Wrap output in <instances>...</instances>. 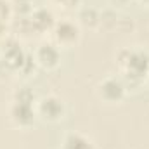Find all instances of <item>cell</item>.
<instances>
[{"label":"cell","mask_w":149,"mask_h":149,"mask_svg":"<svg viewBox=\"0 0 149 149\" xmlns=\"http://www.w3.org/2000/svg\"><path fill=\"white\" fill-rule=\"evenodd\" d=\"M137 2H139L142 7H149V0H137Z\"/></svg>","instance_id":"16"},{"label":"cell","mask_w":149,"mask_h":149,"mask_svg":"<svg viewBox=\"0 0 149 149\" xmlns=\"http://www.w3.org/2000/svg\"><path fill=\"white\" fill-rule=\"evenodd\" d=\"M76 23L88 30H99L101 26V10L95 7H80L78 9V19Z\"/></svg>","instance_id":"9"},{"label":"cell","mask_w":149,"mask_h":149,"mask_svg":"<svg viewBox=\"0 0 149 149\" xmlns=\"http://www.w3.org/2000/svg\"><path fill=\"white\" fill-rule=\"evenodd\" d=\"M9 120L14 127L17 128H31L37 121V113H35V104H26V102H16L12 101L9 106Z\"/></svg>","instance_id":"6"},{"label":"cell","mask_w":149,"mask_h":149,"mask_svg":"<svg viewBox=\"0 0 149 149\" xmlns=\"http://www.w3.org/2000/svg\"><path fill=\"white\" fill-rule=\"evenodd\" d=\"M35 113H37V118L40 121L49 123V125H57L68 116V106L59 95L45 94L37 99Z\"/></svg>","instance_id":"2"},{"label":"cell","mask_w":149,"mask_h":149,"mask_svg":"<svg viewBox=\"0 0 149 149\" xmlns=\"http://www.w3.org/2000/svg\"><path fill=\"white\" fill-rule=\"evenodd\" d=\"M116 64L120 76L127 83L128 90L141 87L149 80V52L139 47H125L116 54Z\"/></svg>","instance_id":"1"},{"label":"cell","mask_w":149,"mask_h":149,"mask_svg":"<svg viewBox=\"0 0 149 149\" xmlns=\"http://www.w3.org/2000/svg\"><path fill=\"white\" fill-rule=\"evenodd\" d=\"M10 2H12V9H14L16 17H30L31 12L35 10L33 0H10Z\"/></svg>","instance_id":"11"},{"label":"cell","mask_w":149,"mask_h":149,"mask_svg":"<svg viewBox=\"0 0 149 149\" xmlns=\"http://www.w3.org/2000/svg\"><path fill=\"white\" fill-rule=\"evenodd\" d=\"M148 81H149V80H148Z\"/></svg>","instance_id":"17"},{"label":"cell","mask_w":149,"mask_h":149,"mask_svg":"<svg viewBox=\"0 0 149 149\" xmlns=\"http://www.w3.org/2000/svg\"><path fill=\"white\" fill-rule=\"evenodd\" d=\"M37 94L33 92V88H30V87H19V88H16L14 92H12V101H16V102H26V104H35L37 102Z\"/></svg>","instance_id":"12"},{"label":"cell","mask_w":149,"mask_h":149,"mask_svg":"<svg viewBox=\"0 0 149 149\" xmlns=\"http://www.w3.org/2000/svg\"><path fill=\"white\" fill-rule=\"evenodd\" d=\"M128 92L130 90H128L127 83L123 81V78L120 74H108L102 80H99L97 85H95L97 99L104 104H109V106L121 104L127 99Z\"/></svg>","instance_id":"3"},{"label":"cell","mask_w":149,"mask_h":149,"mask_svg":"<svg viewBox=\"0 0 149 149\" xmlns=\"http://www.w3.org/2000/svg\"><path fill=\"white\" fill-rule=\"evenodd\" d=\"M120 16L113 10V9H106V10H101V26L99 30H104V31H111L118 26L120 23Z\"/></svg>","instance_id":"10"},{"label":"cell","mask_w":149,"mask_h":149,"mask_svg":"<svg viewBox=\"0 0 149 149\" xmlns=\"http://www.w3.org/2000/svg\"><path fill=\"white\" fill-rule=\"evenodd\" d=\"M30 21H31V26H33L35 33H50L57 19H56L54 12L50 9H47V7H35V10L30 16Z\"/></svg>","instance_id":"7"},{"label":"cell","mask_w":149,"mask_h":149,"mask_svg":"<svg viewBox=\"0 0 149 149\" xmlns=\"http://www.w3.org/2000/svg\"><path fill=\"white\" fill-rule=\"evenodd\" d=\"M33 59H35L37 68L43 71H54L61 66L63 56H61V49L54 42L47 40L37 45V49L33 50Z\"/></svg>","instance_id":"5"},{"label":"cell","mask_w":149,"mask_h":149,"mask_svg":"<svg viewBox=\"0 0 149 149\" xmlns=\"http://www.w3.org/2000/svg\"><path fill=\"white\" fill-rule=\"evenodd\" d=\"M59 149H95L94 142L88 135L81 132H66L61 139V148Z\"/></svg>","instance_id":"8"},{"label":"cell","mask_w":149,"mask_h":149,"mask_svg":"<svg viewBox=\"0 0 149 149\" xmlns=\"http://www.w3.org/2000/svg\"><path fill=\"white\" fill-rule=\"evenodd\" d=\"M50 2L64 10H78L80 3H81V0H50Z\"/></svg>","instance_id":"14"},{"label":"cell","mask_w":149,"mask_h":149,"mask_svg":"<svg viewBox=\"0 0 149 149\" xmlns=\"http://www.w3.org/2000/svg\"><path fill=\"white\" fill-rule=\"evenodd\" d=\"M81 40V26L73 19H57L52 31H50V42H54L59 49H71L78 45Z\"/></svg>","instance_id":"4"},{"label":"cell","mask_w":149,"mask_h":149,"mask_svg":"<svg viewBox=\"0 0 149 149\" xmlns=\"http://www.w3.org/2000/svg\"><path fill=\"white\" fill-rule=\"evenodd\" d=\"M109 2H111L113 5H125L128 0H109Z\"/></svg>","instance_id":"15"},{"label":"cell","mask_w":149,"mask_h":149,"mask_svg":"<svg viewBox=\"0 0 149 149\" xmlns=\"http://www.w3.org/2000/svg\"><path fill=\"white\" fill-rule=\"evenodd\" d=\"M14 17V9L10 0H0V23L9 24Z\"/></svg>","instance_id":"13"}]
</instances>
